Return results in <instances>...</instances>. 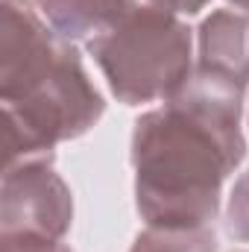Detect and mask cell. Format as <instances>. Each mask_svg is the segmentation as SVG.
<instances>
[{
	"label": "cell",
	"instance_id": "cell-1",
	"mask_svg": "<svg viewBox=\"0 0 249 252\" xmlns=\"http://www.w3.org/2000/svg\"><path fill=\"white\" fill-rule=\"evenodd\" d=\"M244 94L190 73L132 129L135 205L147 226L202 229L220 211L226 179L247 156Z\"/></svg>",
	"mask_w": 249,
	"mask_h": 252
},
{
	"label": "cell",
	"instance_id": "cell-2",
	"mask_svg": "<svg viewBox=\"0 0 249 252\" xmlns=\"http://www.w3.org/2000/svg\"><path fill=\"white\" fill-rule=\"evenodd\" d=\"M0 103L6 164L50 156L85 135L106 112L76 47L30 0L0 3Z\"/></svg>",
	"mask_w": 249,
	"mask_h": 252
},
{
	"label": "cell",
	"instance_id": "cell-3",
	"mask_svg": "<svg viewBox=\"0 0 249 252\" xmlns=\"http://www.w3.org/2000/svg\"><path fill=\"white\" fill-rule=\"evenodd\" d=\"M88 53L124 106L164 103L185 88L193 73V35L182 15L147 0L88 38Z\"/></svg>",
	"mask_w": 249,
	"mask_h": 252
},
{
	"label": "cell",
	"instance_id": "cell-4",
	"mask_svg": "<svg viewBox=\"0 0 249 252\" xmlns=\"http://www.w3.org/2000/svg\"><path fill=\"white\" fill-rule=\"evenodd\" d=\"M73 223V196L47 156L21 158L3 167L0 235L62 241Z\"/></svg>",
	"mask_w": 249,
	"mask_h": 252
},
{
	"label": "cell",
	"instance_id": "cell-5",
	"mask_svg": "<svg viewBox=\"0 0 249 252\" xmlns=\"http://www.w3.org/2000/svg\"><path fill=\"white\" fill-rule=\"evenodd\" d=\"M193 76L235 94L249 88V12L214 9L199 24Z\"/></svg>",
	"mask_w": 249,
	"mask_h": 252
},
{
	"label": "cell",
	"instance_id": "cell-6",
	"mask_svg": "<svg viewBox=\"0 0 249 252\" xmlns=\"http://www.w3.org/2000/svg\"><path fill=\"white\" fill-rule=\"evenodd\" d=\"M41 18L67 41L94 38L112 24H118L126 12H132L141 0H32Z\"/></svg>",
	"mask_w": 249,
	"mask_h": 252
},
{
	"label": "cell",
	"instance_id": "cell-7",
	"mask_svg": "<svg viewBox=\"0 0 249 252\" xmlns=\"http://www.w3.org/2000/svg\"><path fill=\"white\" fill-rule=\"evenodd\" d=\"M129 252H217V238L211 226L202 229H156L147 226Z\"/></svg>",
	"mask_w": 249,
	"mask_h": 252
},
{
	"label": "cell",
	"instance_id": "cell-8",
	"mask_svg": "<svg viewBox=\"0 0 249 252\" xmlns=\"http://www.w3.org/2000/svg\"><path fill=\"white\" fill-rule=\"evenodd\" d=\"M226 232L235 241L249 244V167L247 173H241V179L235 182V188L229 193V205H226Z\"/></svg>",
	"mask_w": 249,
	"mask_h": 252
},
{
	"label": "cell",
	"instance_id": "cell-9",
	"mask_svg": "<svg viewBox=\"0 0 249 252\" xmlns=\"http://www.w3.org/2000/svg\"><path fill=\"white\" fill-rule=\"evenodd\" d=\"M0 252H70L62 241L30 238V235H0Z\"/></svg>",
	"mask_w": 249,
	"mask_h": 252
},
{
	"label": "cell",
	"instance_id": "cell-10",
	"mask_svg": "<svg viewBox=\"0 0 249 252\" xmlns=\"http://www.w3.org/2000/svg\"><path fill=\"white\" fill-rule=\"evenodd\" d=\"M147 3H156L173 15H199L211 0H147ZM232 9H241V12H249V0H226Z\"/></svg>",
	"mask_w": 249,
	"mask_h": 252
}]
</instances>
